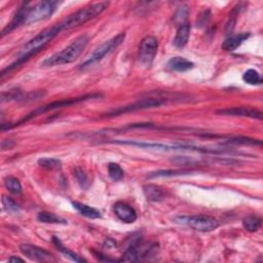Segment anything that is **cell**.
<instances>
[{"mask_svg": "<svg viewBox=\"0 0 263 263\" xmlns=\"http://www.w3.org/2000/svg\"><path fill=\"white\" fill-rule=\"evenodd\" d=\"M62 31L63 30H62L60 23L55 24L54 26H51L49 28L42 30L38 35H36L34 38L29 40L23 46L21 51L18 53L17 60H15L13 63H11L8 67H6L5 69L1 71V77H3L5 74L10 72L14 68H17L18 66L22 65L24 62L28 61L31 57H33L38 52H40L46 44L50 43L56 36H58L62 32Z\"/></svg>", "mask_w": 263, "mask_h": 263, "instance_id": "1", "label": "cell"}, {"mask_svg": "<svg viewBox=\"0 0 263 263\" xmlns=\"http://www.w3.org/2000/svg\"><path fill=\"white\" fill-rule=\"evenodd\" d=\"M114 144L119 145H130L146 149H156L163 151H194L202 153H212V154H223L230 152L227 149H219V148H209V147H200L195 145L188 144H164V143H156V142H145V141H135V140H115L110 141Z\"/></svg>", "mask_w": 263, "mask_h": 263, "instance_id": "2", "label": "cell"}, {"mask_svg": "<svg viewBox=\"0 0 263 263\" xmlns=\"http://www.w3.org/2000/svg\"><path fill=\"white\" fill-rule=\"evenodd\" d=\"M88 41L89 38L87 34L81 35L80 37L74 39L68 46H66L64 50L54 54L49 58H46L42 62V66L53 67V66H60V65L72 63V62L76 61L83 54V52L87 48Z\"/></svg>", "mask_w": 263, "mask_h": 263, "instance_id": "3", "label": "cell"}, {"mask_svg": "<svg viewBox=\"0 0 263 263\" xmlns=\"http://www.w3.org/2000/svg\"><path fill=\"white\" fill-rule=\"evenodd\" d=\"M110 2L109 1H101V2H96L91 3L89 5H87L80 10H77L73 12L72 14L68 15V17L60 22V25L62 27V30H70L76 27H80L87 22L95 19L98 15H100L103 11L107 9V7L109 6Z\"/></svg>", "mask_w": 263, "mask_h": 263, "instance_id": "4", "label": "cell"}, {"mask_svg": "<svg viewBox=\"0 0 263 263\" xmlns=\"http://www.w3.org/2000/svg\"><path fill=\"white\" fill-rule=\"evenodd\" d=\"M60 4L56 0H45L33 5L25 3V25L51 18Z\"/></svg>", "mask_w": 263, "mask_h": 263, "instance_id": "5", "label": "cell"}, {"mask_svg": "<svg viewBox=\"0 0 263 263\" xmlns=\"http://www.w3.org/2000/svg\"><path fill=\"white\" fill-rule=\"evenodd\" d=\"M125 39H126V33H119L116 36L103 42L88 57V59L80 66V69L82 71H86V70L89 69L90 67L96 65L97 63H99L100 61H102L106 56H108L109 54H111L114 50H116L118 46L123 41H125Z\"/></svg>", "mask_w": 263, "mask_h": 263, "instance_id": "6", "label": "cell"}, {"mask_svg": "<svg viewBox=\"0 0 263 263\" xmlns=\"http://www.w3.org/2000/svg\"><path fill=\"white\" fill-rule=\"evenodd\" d=\"M174 222L202 233H210L219 227V221L209 215H184L174 217Z\"/></svg>", "mask_w": 263, "mask_h": 263, "instance_id": "7", "label": "cell"}, {"mask_svg": "<svg viewBox=\"0 0 263 263\" xmlns=\"http://www.w3.org/2000/svg\"><path fill=\"white\" fill-rule=\"evenodd\" d=\"M159 250V245L157 243L143 244L140 238H137L128 248V250L118 260L120 262H136L140 261L149 256L156 255Z\"/></svg>", "mask_w": 263, "mask_h": 263, "instance_id": "8", "label": "cell"}, {"mask_svg": "<svg viewBox=\"0 0 263 263\" xmlns=\"http://www.w3.org/2000/svg\"><path fill=\"white\" fill-rule=\"evenodd\" d=\"M100 95H87V96H84V97H80V98H72V99H66V100H62V101H57V102H53L51 104H48V105H44V106H41L39 108H37V109L33 110L32 112H30L29 114H27L23 119H21L20 121L15 122V123H8L7 127L4 128L2 131L6 130V129H11L13 127H17L19 125H22V123L28 121L29 119H32L38 115H41L45 112L48 111H52V110H55V109H59V108H63V107H69L71 105H74L76 103H80V102H84L86 100H88V99H92V98H97L99 97Z\"/></svg>", "mask_w": 263, "mask_h": 263, "instance_id": "9", "label": "cell"}, {"mask_svg": "<svg viewBox=\"0 0 263 263\" xmlns=\"http://www.w3.org/2000/svg\"><path fill=\"white\" fill-rule=\"evenodd\" d=\"M169 99L167 98H161V97H148V98H143L138 100L134 103L128 104L126 106L117 107L116 109H113L106 113L105 116L111 117V116H117L120 114H125L129 112H135L139 110H145L149 109V108H156V107H161L162 105L167 104V101Z\"/></svg>", "mask_w": 263, "mask_h": 263, "instance_id": "10", "label": "cell"}, {"mask_svg": "<svg viewBox=\"0 0 263 263\" xmlns=\"http://www.w3.org/2000/svg\"><path fill=\"white\" fill-rule=\"evenodd\" d=\"M158 49V39L153 36H146L141 41L140 49H139V58H140L141 63L146 66H150L157 56Z\"/></svg>", "mask_w": 263, "mask_h": 263, "instance_id": "11", "label": "cell"}, {"mask_svg": "<svg viewBox=\"0 0 263 263\" xmlns=\"http://www.w3.org/2000/svg\"><path fill=\"white\" fill-rule=\"evenodd\" d=\"M20 250L30 260H34L38 262H48L55 260V257L52 253L35 245H29V244L21 245Z\"/></svg>", "mask_w": 263, "mask_h": 263, "instance_id": "12", "label": "cell"}, {"mask_svg": "<svg viewBox=\"0 0 263 263\" xmlns=\"http://www.w3.org/2000/svg\"><path fill=\"white\" fill-rule=\"evenodd\" d=\"M113 211L116 217L123 223H134L138 218L136 210L126 203H116L113 207Z\"/></svg>", "mask_w": 263, "mask_h": 263, "instance_id": "13", "label": "cell"}, {"mask_svg": "<svg viewBox=\"0 0 263 263\" xmlns=\"http://www.w3.org/2000/svg\"><path fill=\"white\" fill-rule=\"evenodd\" d=\"M217 113L222 115H229V116H243L254 119H262V113L259 110L255 109V108H250V107L226 108V109L218 110Z\"/></svg>", "mask_w": 263, "mask_h": 263, "instance_id": "14", "label": "cell"}, {"mask_svg": "<svg viewBox=\"0 0 263 263\" xmlns=\"http://www.w3.org/2000/svg\"><path fill=\"white\" fill-rule=\"evenodd\" d=\"M143 192L149 202H162L167 197V192L156 184H146L143 186Z\"/></svg>", "mask_w": 263, "mask_h": 263, "instance_id": "15", "label": "cell"}, {"mask_svg": "<svg viewBox=\"0 0 263 263\" xmlns=\"http://www.w3.org/2000/svg\"><path fill=\"white\" fill-rule=\"evenodd\" d=\"M249 36H250V33H247V32L240 33L237 35H231L223 41L222 50H224L225 52L236 51L245 40L249 38Z\"/></svg>", "mask_w": 263, "mask_h": 263, "instance_id": "16", "label": "cell"}, {"mask_svg": "<svg viewBox=\"0 0 263 263\" xmlns=\"http://www.w3.org/2000/svg\"><path fill=\"white\" fill-rule=\"evenodd\" d=\"M168 67L176 72H185L192 69L194 67V64L191 61L184 59L182 57H174L169 60Z\"/></svg>", "mask_w": 263, "mask_h": 263, "instance_id": "17", "label": "cell"}, {"mask_svg": "<svg viewBox=\"0 0 263 263\" xmlns=\"http://www.w3.org/2000/svg\"><path fill=\"white\" fill-rule=\"evenodd\" d=\"M190 37V24L185 23L179 26L174 39V45L178 49H183L187 44Z\"/></svg>", "mask_w": 263, "mask_h": 263, "instance_id": "18", "label": "cell"}, {"mask_svg": "<svg viewBox=\"0 0 263 263\" xmlns=\"http://www.w3.org/2000/svg\"><path fill=\"white\" fill-rule=\"evenodd\" d=\"M72 206L77 212H79L81 215H83L84 217H87L89 219H98V218L102 217L101 212L99 210L92 208L90 206H88L86 204L79 203V202H73Z\"/></svg>", "mask_w": 263, "mask_h": 263, "instance_id": "19", "label": "cell"}, {"mask_svg": "<svg viewBox=\"0 0 263 263\" xmlns=\"http://www.w3.org/2000/svg\"><path fill=\"white\" fill-rule=\"evenodd\" d=\"M191 170H162V171H157L150 173L147 177L148 179H153V178H168V177H176V176H184L191 174Z\"/></svg>", "mask_w": 263, "mask_h": 263, "instance_id": "20", "label": "cell"}, {"mask_svg": "<svg viewBox=\"0 0 263 263\" xmlns=\"http://www.w3.org/2000/svg\"><path fill=\"white\" fill-rule=\"evenodd\" d=\"M53 243L54 245L56 246V248L61 252L63 253L66 257H68L69 259H71L72 261H75V262H86L87 260L84 259L83 257H81L80 255H77L75 252L69 250L67 247H65L63 244H62V242L59 240V238L57 237H53Z\"/></svg>", "mask_w": 263, "mask_h": 263, "instance_id": "21", "label": "cell"}, {"mask_svg": "<svg viewBox=\"0 0 263 263\" xmlns=\"http://www.w3.org/2000/svg\"><path fill=\"white\" fill-rule=\"evenodd\" d=\"M38 221L46 224H67V220L63 219L60 216H57L54 213L42 211L37 215Z\"/></svg>", "mask_w": 263, "mask_h": 263, "instance_id": "22", "label": "cell"}, {"mask_svg": "<svg viewBox=\"0 0 263 263\" xmlns=\"http://www.w3.org/2000/svg\"><path fill=\"white\" fill-rule=\"evenodd\" d=\"M262 224L261 218L257 217L255 215H250L248 217H246L243 220V225L246 230L250 231V233H255V231L259 230Z\"/></svg>", "mask_w": 263, "mask_h": 263, "instance_id": "23", "label": "cell"}, {"mask_svg": "<svg viewBox=\"0 0 263 263\" xmlns=\"http://www.w3.org/2000/svg\"><path fill=\"white\" fill-rule=\"evenodd\" d=\"M224 143L227 144H236V145H258L261 146V141H257L256 139L246 138V137H231L226 139Z\"/></svg>", "mask_w": 263, "mask_h": 263, "instance_id": "24", "label": "cell"}, {"mask_svg": "<svg viewBox=\"0 0 263 263\" xmlns=\"http://www.w3.org/2000/svg\"><path fill=\"white\" fill-rule=\"evenodd\" d=\"M243 80L246 84L251 85V86H258L262 84V79H261L259 72L254 69L247 70L243 75Z\"/></svg>", "mask_w": 263, "mask_h": 263, "instance_id": "25", "label": "cell"}, {"mask_svg": "<svg viewBox=\"0 0 263 263\" xmlns=\"http://www.w3.org/2000/svg\"><path fill=\"white\" fill-rule=\"evenodd\" d=\"M4 185L6 189L13 193V194H21L22 193V185L20 181L12 176H8L4 179Z\"/></svg>", "mask_w": 263, "mask_h": 263, "instance_id": "26", "label": "cell"}, {"mask_svg": "<svg viewBox=\"0 0 263 263\" xmlns=\"http://www.w3.org/2000/svg\"><path fill=\"white\" fill-rule=\"evenodd\" d=\"M108 175L113 180V181H120L125 175V172L121 169V167L118 164L110 163L108 165Z\"/></svg>", "mask_w": 263, "mask_h": 263, "instance_id": "27", "label": "cell"}, {"mask_svg": "<svg viewBox=\"0 0 263 263\" xmlns=\"http://www.w3.org/2000/svg\"><path fill=\"white\" fill-rule=\"evenodd\" d=\"M38 165L46 170H60L62 168V162L54 158H42L38 160Z\"/></svg>", "mask_w": 263, "mask_h": 263, "instance_id": "28", "label": "cell"}, {"mask_svg": "<svg viewBox=\"0 0 263 263\" xmlns=\"http://www.w3.org/2000/svg\"><path fill=\"white\" fill-rule=\"evenodd\" d=\"M2 205L4 209L11 214H18L21 211V207L19 206V204L9 196L4 195L2 197Z\"/></svg>", "mask_w": 263, "mask_h": 263, "instance_id": "29", "label": "cell"}, {"mask_svg": "<svg viewBox=\"0 0 263 263\" xmlns=\"http://www.w3.org/2000/svg\"><path fill=\"white\" fill-rule=\"evenodd\" d=\"M74 176H75L77 182H79V184L81 185V187L83 189H87L88 187L89 182H88V175H87V173L84 171L82 168H76L75 169Z\"/></svg>", "mask_w": 263, "mask_h": 263, "instance_id": "30", "label": "cell"}, {"mask_svg": "<svg viewBox=\"0 0 263 263\" xmlns=\"http://www.w3.org/2000/svg\"><path fill=\"white\" fill-rule=\"evenodd\" d=\"M187 17H188V7L186 5H184L176 11L174 15V22L176 24H179V26H181L182 24H185V20L187 19Z\"/></svg>", "mask_w": 263, "mask_h": 263, "instance_id": "31", "label": "cell"}, {"mask_svg": "<svg viewBox=\"0 0 263 263\" xmlns=\"http://www.w3.org/2000/svg\"><path fill=\"white\" fill-rule=\"evenodd\" d=\"M173 163H175L176 165H182V166H187V165H190L192 166L194 164V160H191V159H188V158H184V157H177L176 159L172 160Z\"/></svg>", "mask_w": 263, "mask_h": 263, "instance_id": "32", "label": "cell"}, {"mask_svg": "<svg viewBox=\"0 0 263 263\" xmlns=\"http://www.w3.org/2000/svg\"><path fill=\"white\" fill-rule=\"evenodd\" d=\"M9 261H10V262H17V261H19V262H24V259L19 258V257H10V258H9Z\"/></svg>", "mask_w": 263, "mask_h": 263, "instance_id": "33", "label": "cell"}]
</instances>
